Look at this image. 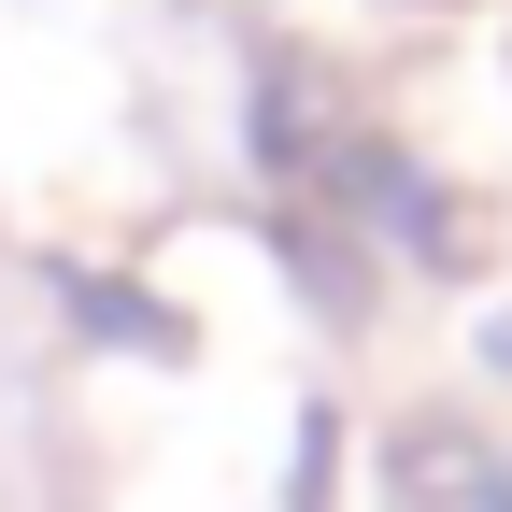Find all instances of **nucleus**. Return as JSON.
<instances>
[{"instance_id": "1", "label": "nucleus", "mask_w": 512, "mask_h": 512, "mask_svg": "<svg viewBox=\"0 0 512 512\" xmlns=\"http://www.w3.org/2000/svg\"><path fill=\"white\" fill-rule=\"evenodd\" d=\"M57 299H72V328H86V342H171V313H143L114 271H57Z\"/></svg>"}]
</instances>
